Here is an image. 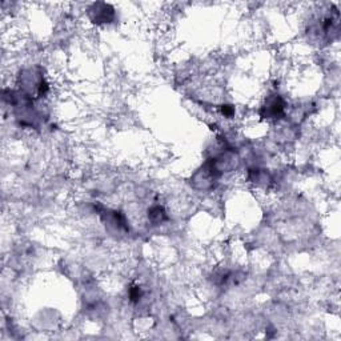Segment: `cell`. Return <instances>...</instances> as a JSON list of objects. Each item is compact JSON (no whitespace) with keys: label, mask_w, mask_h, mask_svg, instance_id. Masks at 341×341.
<instances>
[{"label":"cell","mask_w":341,"mask_h":341,"mask_svg":"<svg viewBox=\"0 0 341 341\" xmlns=\"http://www.w3.org/2000/svg\"><path fill=\"white\" fill-rule=\"evenodd\" d=\"M285 112V101L280 95L269 96L260 109V115L264 119H280Z\"/></svg>","instance_id":"cell-1"},{"label":"cell","mask_w":341,"mask_h":341,"mask_svg":"<svg viewBox=\"0 0 341 341\" xmlns=\"http://www.w3.org/2000/svg\"><path fill=\"white\" fill-rule=\"evenodd\" d=\"M88 15L93 23L101 24V23H111L115 12L111 5L105 4V3H97L88 9Z\"/></svg>","instance_id":"cell-2"},{"label":"cell","mask_w":341,"mask_h":341,"mask_svg":"<svg viewBox=\"0 0 341 341\" xmlns=\"http://www.w3.org/2000/svg\"><path fill=\"white\" fill-rule=\"evenodd\" d=\"M148 220L154 225L163 224L164 221L168 220V215L162 205H154L148 209Z\"/></svg>","instance_id":"cell-3"},{"label":"cell","mask_w":341,"mask_h":341,"mask_svg":"<svg viewBox=\"0 0 341 341\" xmlns=\"http://www.w3.org/2000/svg\"><path fill=\"white\" fill-rule=\"evenodd\" d=\"M129 300L132 303H139L143 297V289L139 285H133V287L129 288Z\"/></svg>","instance_id":"cell-4"},{"label":"cell","mask_w":341,"mask_h":341,"mask_svg":"<svg viewBox=\"0 0 341 341\" xmlns=\"http://www.w3.org/2000/svg\"><path fill=\"white\" fill-rule=\"evenodd\" d=\"M221 113H223L225 117H232L233 115H235V107L229 104L221 105Z\"/></svg>","instance_id":"cell-5"}]
</instances>
